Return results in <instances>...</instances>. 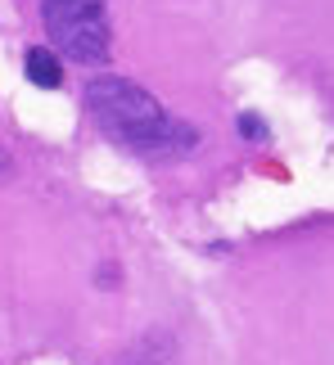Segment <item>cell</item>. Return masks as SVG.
<instances>
[{
	"label": "cell",
	"mask_w": 334,
	"mask_h": 365,
	"mask_svg": "<svg viewBox=\"0 0 334 365\" xmlns=\"http://www.w3.org/2000/svg\"><path fill=\"white\" fill-rule=\"evenodd\" d=\"M86 108H91L95 126L113 145H122L127 153H136L145 163H176V158L199 149V131L190 122L172 118L131 77H118V73L91 77L86 81Z\"/></svg>",
	"instance_id": "1"
},
{
	"label": "cell",
	"mask_w": 334,
	"mask_h": 365,
	"mask_svg": "<svg viewBox=\"0 0 334 365\" xmlns=\"http://www.w3.org/2000/svg\"><path fill=\"white\" fill-rule=\"evenodd\" d=\"M50 50L81 68H100L113 54V27H108V0H41Z\"/></svg>",
	"instance_id": "2"
},
{
	"label": "cell",
	"mask_w": 334,
	"mask_h": 365,
	"mask_svg": "<svg viewBox=\"0 0 334 365\" xmlns=\"http://www.w3.org/2000/svg\"><path fill=\"white\" fill-rule=\"evenodd\" d=\"M23 63H27V77H32V86H46V91H54V86L64 81L59 54H54V50H46V46H32Z\"/></svg>",
	"instance_id": "3"
},
{
	"label": "cell",
	"mask_w": 334,
	"mask_h": 365,
	"mask_svg": "<svg viewBox=\"0 0 334 365\" xmlns=\"http://www.w3.org/2000/svg\"><path fill=\"white\" fill-rule=\"evenodd\" d=\"M122 365H176V347L167 334H149V339H141L131 347Z\"/></svg>",
	"instance_id": "4"
},
{
	"label": "cell",
	"mask_w": 334,
	"mask_h": 365,
	"mask_svg": "<svg viewBox=\"0 0 334 365\" xmlns=\"http://www.w3.org/2000/svg\"><path fill=\"white\" fill-rule=\"evenodd\" d=\"M240 131H244L248 140H262V135H267V122L253 118V113H244V118H240Z\"/></svg>",
	"instance_id": "5"
}]
</instances>
